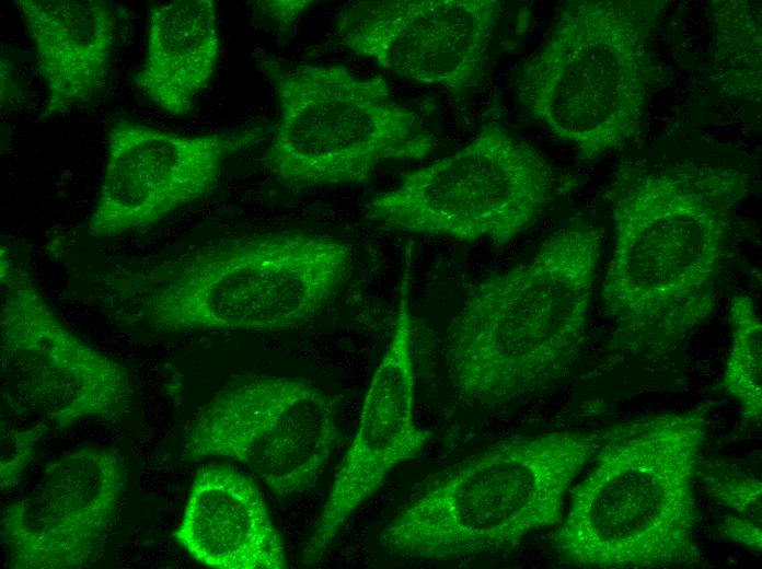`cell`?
I'll return each instance as SVG.
<instances>
[{
    "mask_svg": "<svg viewBox=\"0 0 762 569\" xmlns=\"http://www.w3.org/2000/svg\"><path fill=\"white\" fill-rule=\"evenodd\" d=\"M744 189L738 171L683 163L639 175L617 195L602 282L610 350L661 357L711 317L730 216Z\"/></svg>",
    "mask_w": 762,
    "mask_h": 569,
    "instance_id": "obj_1",
    "label": "cell"
},
{
    "mask_svg": "<svg viewBox=\"0 0 762 569\" xmlns=\"http://www.w3.org/2000/svg\"><path fill=\"white\" fill-rule=\"evenodd\" d=\"M711 403L603 429L586 476L552 535L559 560L581 569L703 564L695 484Z\"/></svg>",
    "mask_w": 762,
    "mask_h": 569,
    "instance_id": "obj_2",
    "label": "cell"
},
{
    "mask_svg": "<svg viewBox=\"0 0 762 569\" xmlns=\"http://www.w3.org/2000/svg\"><path fill=\"white\" fill-rule=\"evenodd\" d=\"M601 240L591 225L564 227L529 262L470 290L444 335L448 375L462 398L506 406L570 372L586 338Z\"/></svg>",
    "mask_w": 762,
    "mask_h": 569,
    "instance_id": "obj_3",
    "label": "cell"
},
{
    "mask_svg": "<svg viewBox=\"0 0 762 569\" xmlns=\"http://www.w3.org/2000/svg\"><path fill=\"white\" fill-rule=\"evenodd\" d=\"M351 269L349 244L292 229L226 237L106 287L158 333H277L320 317Z\"/></svg>",
    "mask_w": 762,
    "mask_h": 569,
    "instance_id": "obj_4",
    "label": "cell"
},
{
    "mask_svg": "<svg viewBox=\"0 0 762 569\" xmlns=\"http://www.w3.org/2000/svg\"><path fill=\"white\" fill-rule=\"evenodd\" d=\"M603 429L499 440L418 486L380 534L392 556L451 561L495 554L557 525Z\"/></svg>",
    "mask_w": 762,
    "mask_h": 569,
    "instance_id": "obj_5",
    "label": "cell"
},
{
    "mask_svg": "<svg viewBox=\"0 0 762 569\" xmlns=\"http://www.w3.org/2000/svg\"><path fill=\"white\" fill-rule=\"evenodd\" d=\"M261 67L278 108L265 165L288 189L366 183L381 164L423 160L436 148L382 77L274 58Z\"/></svg>",
    "mask_w": 762,
    "mask_h": 569,
    "instance_id": "obj_6",
    "label": "cell"
},
{
    "mask_svg": "<svg viewBox=\"0 0 762 569\" xmlns=\"http://www.w3.org/2000/svg\"><path fill=\"white\" fill-rule=\"evenodd\" d=\"M645 26L626 2H567L542 46L521 66L518 100L582 160L639 135L648 89Z\"/></svg>",
    "mask_w": 762,
    "mask_h": 569,
    "instance_id": "obj_7",
    "label": "cell"
},
{
    "mask_svg": "<svg viewBox=\"0 0 762 569\" xmlns=\"http://www.w3.org/2000/svg\"><path fill=\"white\" fill-rule=\"evenodd\" d=\"M555 182L534 147L489 123L453 154L373 196L365 213L385 229L500 247L536 222Z\"/></svg>",
    "mask_w": 762,
    "mask_h": 569,
    "instance_id": "obj_8",
    "label": "cell"
},
{
    "mask_svg": "<svg viewBox=\"0 0 762 569\" xmlns=\"http://www.w3.org/2000/svg\"><path fill=\"white\" fill-rule=\"evenodd\" d=\"M0 332L1 392L16 413L55 429L128 415L135 396L129 371L68 329L3 245Z\"/></svg>",
    "mask_w": 762,
    "mask_h": 569,
    "instance_id": "obj_9",
    "label": "cell"
},
{
    "mask_svg": "<svg viewBox=\"0 0 762 569\" xmlns=\"http://www.w3.org/2000/svg\"><path fill=\"white\" fill-rule=\"evenodd\" d=\"M338 438L337 400L302 378L249 374L228 382L189 421L181 458L246 466L280 499L313 488Z\"/></svg>",
    "mask_w": 762,
    "mask_h": 569,
    "instance_id": "obj_10",
    "label": "cell"
},
{
    "mask_svg": "<svg viewBox=\"0 0 762 569\" xmlns=\"http://www.w3.org/2000/svg\"><path fill=\"white\" fill-rule=\"evenodd\" d=\"M266 138L262 127L183 135L126 118L112 120L89 234L113 239L159 224L212 193L226 161Z\"/></svg>",
    "mask_w": 762,
    "mask_h": 569,
    "instance_id": "obj_11",
    "label": "cell"
},
{
    "mask_svg": "<svg viewBox=\"0 0 762 569\" xmlns=\"http://www.w3.org/2000/svg\"><path fill=\"white\" fill-rule=\"evenodd\" d=\"M498 0H380L344 7L345 46L383 69L455 95L480 84L503 13Z\"/></svg>",
    "mask_w": 762,
    "mask_h": 569,
    "instance_id": "obj_12",
    "label": "cell"
},
{
    "mask_svg": "<svg viewBox=\"0 0 762 569\" xmlns=\"http://www.w3.org/2000/svg\"><path fill=\"white\" fill-rule=\"evenodd\" d=\"M409 269L406 263L391 338L363 397L356 432L301 554L305 567L321 561L355 511L396 466L416 458L430 441L431 432L417 425L414 415Z\"/></svg>",
    "mask_w": 762,
    "mask_h": 569,
    "instance_id": "obj_13",
    "label": "cell"
},
{
    "mask_svg": "<svg viewBox=\"0 0 762 569\" xmlns=\"http://www.w3.org/2000/svg\"><path fill=\"white\" fill-rule=\"evenodd\" d=\"M126 484L120 455L81 448L49 463L37 484L9 504L2 542L11 569H73L93 562Z\"/></svg>",
    "mask_w": 762,
    "mask_h": 569,
    "instance_id": "obj_14",
    "label": "cell"
},
{
    "mask_svg": "<svg viewBox=\"0 0 762 569\" xmlns=\"http://www.w3.org/2000/svg\"><path fill=\"white\" fill-rule=\"evenodd\" d=\"M174 538L210 568L288 567L284 537L262 490L230 464H207L196 472Z\"/></svg>",
    "mask_w": 762,
    "mask_h": 569,
    "instance_id": "obj_15",
    "label": "cell"
},
{
    "mask_svg": "<svg viewBox=\"0 0 762 569\" xmlns=\"http://www.w3.org/2000/svg\"><path fill=\"white\" fill-rule=\"evenodd\" d=\"M46 91L50 119L93 101L105 89L116 16L101 0H16Z\"/></svg>",
    "mask_w": 762,
    "mask_h": 569,
    "instance_id": "obj_16",
    "label": "cell"
},
{
    "mask_svg": "<svg viewBox=\"0 0 762 569\" xmlns=\"http://www.w3.org/2000/svg\"><path fill=\"white\" fill-rule=\"evenodd\" d=\"M219 54L215 1L153 3L148 11L146 50L135 83L158 108L173 116L186 115L209 84Z\"/></svg>",
    "mask_w": 762,
    "mask_h": 569,
    "instance_id": "obj_17",
    "label": "cell"
},
{
    "mask_svg": "<svg viewBox=\"0 0 762 569\" xmlns=\"http://www.w3.org/2000/svg\"><path fill=\"white\" fill-rule=\"evenodd\" d=\"M731 348L725 365L723 387L740 407L748 423L762 417V324L753 300L735 294L729 306Z\"/></svg>",
    "mask_w": 762,
    "mask_h": 569,
    "instance_id": "obj_18",
    "label": "cell"
},
{
    "mask_svg": "<svg viewBox=\"0 0 762 569\" xmlns=\"http://www.w3.org/2000/svg\"><path fill=\"white\" fill-rule=\"evenodd\" d=\"M697 478L718 504L728 508L735 515L761 523L762 485L757 475L729 465H709L705 468L701 462Z\"/></svg>",
    "mask_w": 762,
    "mask_h": 569,
    "instance_id": "obj_19",
    "label": "cell"
},
{
    "mask_svg": "<svg viewBox=\"0 0 762 569\" xmlns=\"http://www.w3.org/2000/svg\"><path fill=\"white\" fill-rule=\"evenodd\" d=\"M47 429L43 423L25 430L1 426V491L14 487L20 481L33 458L37 441Z\"/></svg>",
    "mask_w": 762,
    "mask_h": 569,
    "instance_id": "obj_20",
    "label": "cell"
},
{
    "mask_svg": "<svg viewBox=\"0 0 762 569\" xmlns=\"http://www.w3.org/2000/svg\"><path fill=\"white\" fill-rule=\"evenodd\" d=\"M719 531L725 538L757 553L761 551L762 534L759 522L739 515H728L723 520Z\"/></svg>",
    "mask_w": 762,
    "mask_h": 569,
    "instance_id": "obj_21",
    "label": "cell"
},
{
    "mask_svg": "<svg viewBox=\"0 0 762 569\" xmlns=\"http://www.w3.org/2000/svg\"><path fill=\"white\" fill-rule=\"evenodd\" d=\"M312 0H270L259 1L257 7L272 22L288 27L293 24L303 12L312 7Z\"/></svg>",
    "mask_w": 762,
    "mask_h": 569,
    "instance_id": "obj_22",
    "label": "cell"
}]
</instances>
